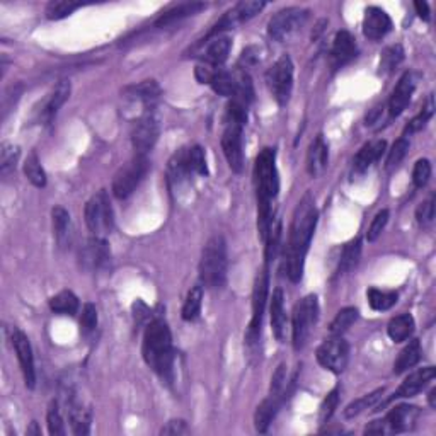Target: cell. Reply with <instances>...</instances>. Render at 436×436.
<instances>
[{
  "instance_id": "6da1fadb",
  "label": "cell",
  "mask_w": 436,
  "mask_h": 436,
  "mask_svg": "<svg viewBox=\"0 0 436 436\" xmlns=\"http://www.w3.org/2000/svg\"><path fill=\"white\" fill-rule=\"evenodd\" d=\"M319 212L311 193H307L297 205L290 225L287 251H285V269L293 283H299L304 276L305 257H307L311 240L314 237Z\"/></svg>"
},
{
  "instance_id": "7a4b0ae2",
  "label": "cell",
  "mask_w": 436,
  "mask_h": 436,
  "mask_svg": "<svg viewBox=\"0 0 436 436\" xmlns=\"http://www.w3.org/2000/svg\"><path fill=\"white\" fill-rule=\"evenodd\" d=\"M257 196V229L261 239H266L273 222V201L280 191V177L276 169L275 149H263L256 158L254 168Z\"/></svg>"
},
{
  "instance_id": "3957f363",
  "label": "cell",
  "mask_w": 436,
  "mask_h": 436,
  "mask_svg": "<svg viewBox=\"0 0 436 436\" xmlns=\"http://www.w3.org/2000/svg\"><path fill=\"white\" fill-rule=\"evenodd\" d=\"M142 355L145 363L164 380H170L174 367L172 336L164 320L156 319L149 324L144 334Z\"/></svg>"
},
{
  "instance_id": "277c9868",
  "label": "cell",
  "mask_w": 436,
  "mask_h": 436,
  "mask_svg": "<svg viewBox=\"0 0 436 436\" xmlns=\"http://www.w3.org/2000/svg\"><path fill=\"white\" fill-rule=\"evenodd\" d=\"M247 123V106L239 101L229 102L225 114V130L222 135V149L227 157L229 165L233 172H243L244 169V140L243 130Z\"/></svg>"
},
{
  "instance_id": "5b68a950",
  "label": "cell",
  "mask_w": 436,
  "mask_h": 436,
  "mask_svg": "<svg viewBox=\"0 0 436 436\" xmlns=\"http://www.w3.org/2000/svg\"><path fill=\"white\" fill-rule=\"evenodd\" d=\"M200 280L210 290L222 288L227 281V245L222 236H213L205 244L200 261Z\"/></svg>"
},
{
  "instance_id": "8992f818",
  "label": "cell",
  "mask_w": 436,
  "mask_h": 436,
  "mask_svg": "<svg viewBox=\"0 0 436 436\" xmlns=\"http://www.w3.org/2000/svg\"><path fill=\"white\" fill-rule=\"evenodd\" d=\"M319 320V300L315 295H307L297 304L293 311V348L297 351L304 350L305 344L311 339L312 331Z\"/></svg>"
},
{
  "instance_id": "52a82bcc",
  "label": "cell",
  "mask_w": 436,
  "mask_h": 436,
  "mask_svg": "<svg viewBox=\"0 0 436 436\" xmlns=\"http://www.w3.org/2000/svg\"><path fill=\"white\" fill-rule=\"evenodd\" d=\"M86 224L89 231L93 232V237H101L104 239L108 233L113 231L114 215L111 208V201L108 193L101 189L97 194H94L86 205Z\"/></svg>"
},
{
  "instance_id": "ba28073f",
  "label": "cell",
  "mask_w": 436,
  "mask_h": 436,
  "mask_svg": "<svg viewBox=\"0 0 436 436\" xmlns=\"http://www.w3.org/2000/svg\"><path fill=\"white\" fill-rule=\"evenodd\" d=\"M149 158L147 156H138L135 154V157L128 162L126 165L118 170L116 176L113 179V194L118 200H126L130 194H133L135 189L140 186V182L144 181V177L149 172Z\"/></svg>"
},
{
  "instance_id": "9c48e42d",
  "label": "cell",
  "mask_w": 436,
  "mask_h": 436,
  "mask_svg": "<svg viewBox=\"0 0 436 436\" xmlns=\"http://www.w3.org/2000/svg\"><path fill=\"white\" fill-rule=\"evenodd\" d=\"M308 18V11L300 9V7H288V9L280 11L269 19L268 34L275 41L283 43L288 41L292 36H295L302 29L305 21Z\"/></svg>"
},
{
  "instance_id": "30bf717a",
  "label": "cell",
  "mask_w": 436,
  "mask_h": 436,
  "mask_svg": "<svg viewBox=\"0 0 436 436\" xmlns=\"http://www.w3.org/2000/svg\"><path fill=\"white\" fill-rule=\"evenodd\" d=\"M266 82L275 101L280 106H287L293 89V63L288 55L280 57L275 65L268 70Z\"/></svg>"
},
{
  "instance_id": "8fae6325",
  "label": "cell",
  "mask_w": 436,
  "mask_h": 436,
  "mask_svg": "<svg viewBox=\"0 0 436 436\" xmlns=\"http://www.w3.org/2000/svg\"><path fill=\"white\" fill-rule=\"evenodd\" d=\"M317 362L332 374H343L350 362V344L343 336H331L317 348Z\"/></svg>"
},
{
  "instance_id": "7c38bea8",
  "label": "cell",
  "mask_w": 436,
  "mask_h": 436,
  "mask_svg": "<svg viewBox=\"0 0 436 436\" xmlns=\"http://www.w3.org/2000/svg\"><path fill=\"white\" fill-rule=\"evenodd\" d=\"M158 133H161V125H158L157 114L154 113V109H145V113L138 118L132 130L135 154L147 156L157 144Z\"/></svg>"
},
{
  "instance_id": "4fadbf2b",
  "label": "cell",
  "mask_w": 436,
  "mask_h": 436,
  "mask_svg": "<svg viewBox=\"0 0 436 436\" xmlns=\"http://www.w3.org/2000/svg\"><path fill=\"white\" fill-rule=\"evenodd\" d=\"M269 292V273L268 266L256 276L254 290H252V319L247 329V343L252 344L259 339L261 326H263L264 307H266Z\"/></svg>"
},
{
  "instance_id": "5bb4252c",
  "label": "cell",
  "mask_w": 436,
  "mask_h": 436,
  "mask_svg": "<svg viewBox=\"0 0 436 436\" xmlns=\"http://www.w3.org/2000/svg\"><path fill=\"white\" fill-rule=\"evenodd\" d=\"M79 261H81V266L86 271H102L109 266L111 263V252L108 247L106 239L101 237H90L87 243L81 247L79 252Z\"/></svg>"
},
{
  "instance_id": "9a60e30c",
  "label": "cell",
  "mask_w": 436,
  "mask_h": 436,
  "mask_svg": "<svg viewBox=\"0 0 436 436\" xmlns=\"http://www.w3.org/2000/svg\"><path fill=\"white\" fill-rule=\"evenodd\" d=\"M11 341H13L15 355H18L19 365H21L26 386L29 388H34V383H36V370H34V358L29 339H27L25 332L19 331L18 327H14L13 331H11Z\"/></svg>"
},
{
  "instance_id": "2e32d148",
  "label": "cell",
  "mask_w": 436,
  "mask_h": 436,
  "mask_svg": "<svg viewBox=\"0 0 436 436\" xmlns=\"http://www.w3.org/2000/svg\"><path fill=\"white\" fill-rule=\"evenodd\" d=\"M435 375H436L435 367L419 368V370L412 372V374L407 376L402 383H400V387L397 388V390H395L394 394L387 399L386 404L392 402V400H395V399L414 397V395H418L419 392H421L423 388L435 379Z\"/></svg>"
},
{
  "instance_id": "e0dca14e",
  "label": "cell",
  "mask_w": 436,
  "mask_h": 436,
  "mask_svg": "<svg viewBox=\"0 0 436 436\" xmlns=\"http://www.w3.org/2000/svg\"><path fill=\"white\" fill-rule=\"evenodd\" d=\"M421 411L416 406H407V404H400V406L394 407L383 419L387 428V433H406L411 431L418 423Z\"/></svg>"
},
{
  "instance_id": "ac0fdd59",
  "label": "cell",
  "mask_w": 436,
  "mask_h": 436,
  "mask_svg": "<svg viewBox=\"0 0 436 436\" xmlns=\"http://www.w3.org/2000/svg\"><path fill=\"white\" fill-rule=\"evenodd\" d=\"M392 31V19L380 7H368L363 18V34L372 41L386 38Z\"/></svg>"
},
{
  "instance_id": "d6986e66",
  "label": "cell",
  "mask_w": 436,
  "mask_h": 436,
  "mask_svg": "<svg viewBox=\"0 0 436 436\" xmlns=\"http://www.w3.org/2000/svg\"><path fill=\"white\" fill-rule=\"evenodd\" d=\"M358 55V46H356L355 38L351 36L348 31H339L336 34L334 43H332L331 48V65L334 70L343 69L344 65H348L351 60H355V57Z\"/></svg>"
},
{
  "instance_id": "ffe728a7",
  "label": "cell",
  "mask_w": 436,
  "mask_h": 436,
  "mask_svg": "<svg viewBox=\"0 0 436 436\" xmlns=\"http://www.w3.org/2000/svg\"><path fill=\"white\" fill-rule=\"evenodd\" d=\"M213 38L212 41H206V48L201 53V58L208 67L212 69H220L225 62H227L229 53L232 48V39L224 34H217V36H208Z\"/></svg>"
},
{
  "instance_id": "44dd1931",
  "label": "cell",
  "mask_w": 436,
  "mask_h": 436,
  "mask_svg": "<svg viewBox=\"0 0 436 436\" xmlns=\"http://www.w3.org/2000/svg\"><path fill=\"white\" fill-rule=\"evenodd\" d=\"M414 79H412L411 72H406L400 77V81L395 86V89L392 90V96L388 99V111H390V116L395 118L399 114L404 113V109L409 104L412 93H414Z\"/></svg>"
},
{
  "instance_id": "7402d4cb",
  "label": "cell",
  "mask_w": 436,
  "mask_h": 436,
  "mask_svg": "<svg viewBox=\"0 0 436 436\" xmlns=\"http://www.w3.org/2000/svg\"><path fill=\"white\" fill-rule=\"evenodd\" d=\"M329 164V149L322 135H317L315 140L308 147L307 170L312 177L322 176Z\"/></svg>"
},
{
  "instance_id": "603a6c76",
  "label": "cell",
  "mask_w": 436,
  "mask_h": 436,
  "mask_svg": "<svg viewBox=\"0 0 436 436\" xmlns=\"http://www.w3.org/2000/svg\"><path fill=\"white\" fill-rule=\"evenodd\" d=\"M70 82L62 81L58 82L57 87L51 90V94L48 96V99L45 101L41 108V120L45 123H51L57 113L60 111V108L67 102V99L70 97Z\"/></svg>"
},
{
  "instance_id": "cb8c5ba5",
  "label": "cell",
  "mask_w": 436,
  "mask_h": 436,
  "mask_svg": "<svg viewBox=\"0 0 436 436\" xmlns=\"http://www.w3.org/2000/svg\"><path fill=\"white\" fill-rule=\"evenodd\" d=\"M69 421L72 426L74 435L86 436L90 433V423H93V411L79 400L72 399L69 402Z\"/></svg>"
},
{
  "instance_id": "d4e9b609",
  "label": "cell",
  "mask_w": 436,
  "mask_h": 436,
  "mask_svg": "<svg viewBox=\"0 0 436 436\" xmlns=\"http://www.w3.org/2000/svg\"><path fill=\"white\" fill-rule=\"evenodd\" d=\"M271 329L275 338L283 343L287 338V314H285V295L281 288L273 292L271 299Z\"/></svg>"
},
{
  "instance_id": "484cf974",
  "label": "cell",
  "mask_w": 436,
  "mask_h": 436,
  "mask_svg": "<svg viewBox=\"0 0 436 436\" xmlns=\"http://www.w3.org/2000/svg\"><path fill=\"white\" fill-rule=\"evenodd\" d=\"M283 395H275L269 394L268 399H264L263 402L257 406L256 416H254V423H256V430L259 433H266L269 424L273 423L275 419L276 412H278L281 402H283Z\"/></svg>"
},
{
  "instance_id": "4316f807",
  "label": "cell",
  "mask_w": 436,
  "mask_h": 436,
  "mask_svg": "<svg viewBox=\"0 0 436 436\" xmlns=\"http://www.w3.org/2000/svg\"><path fill=\"white\" fill-rule=\"evenodd\" d=\"M386 145H387L386 140H375V142H370V144L363 145L362 150H360L355 157L356 172L362 174L365 172V170L370 169L372 165H374L375 162L382 157L383 150H386Z\"/></svg>"
},
{
  "instance_id": "83f0119b",
  "label": "cell",
  "mask_w": 436,
  "mask_h": 436,
  "mask_svg": "<svg viewBox=\"0 0 436 436\" xmlns=\"http://www.w3.org/2000/svg\"><path fill=\"white\" fill-rule=\"evenodd\" d=\"M205 7H206L205 4H201V2H188V4H179V6H174L172 9H169L168 13H164L161 15V18L157 19L156 26L165 27V26H170V25H176V22L181 21V19L198 14L200 11H203Z\"/></svg>"
},
{
  "instance_id": "f1b7e54d",
  "label": "cell",
  "mask_w": 436,
  "mask_h": 436,
  "mask_svg": "<svg viewBox=\"0 0 436 436\" xmlns=\"http://www.w3.org/2000/svg\"><path fill=\"white\" fill-rule=\"evenodd\" d=\"M414 332V319L411 314H400L397 317H392L387 326V334L394 343H404Z\"/></svg>"
},
{
  "instance_id": "f546056e",
  "label": "cell",
  "mask_w": 436,
  "mask_h": 436,
  "mask_svg": "<svg viewBox=\"0 0 436 436\" xmlns=\"http://www.w3.org/2000/svg\"><path fill=\"white\" fill-rule=\"evenodd\" d=\"M208 84L212 86V89L215 90L217 94L224 97H233L236 96L237 90V81H236V74L227 72V70L217 69L212 72V77H210Z\"/></svg>"
},
{
  "instance_id": "4dcf8cb0",
  "label": "cell",
  "mask_w": 436,
  "mask_h": 436,
  "mask_svg": "<svg viewBox=\"0 0 436 436\" xmlns=\"http://www.w3.org/2000/svg\"><path fill=\"white\" fill-rule=\"evenodd\" d=\"M51 218H53V231L55 239L60 247H67L70 244V215L63 206H55L51 210Z\"/></svg>"
},
{
  "instance_id": "1f68e13d",
  "label": "cell",
  "mask_w": 436,
  "mask_h": 436,
  "mask_svg": "<svg viewBox=\"0 0 436 436\" xmlns=\"http://www.w3.org/2000/svg\"><path fill=\"white\" fill-rule=\"evenodd\" d=\"M419 360H421V343H419L418 339H412L411 343L400 351L397 360H395L394 372L397 375L404 374V372H407L409 368L416 367Z\"/></svg>"
},
{
  "instance_id": "d6a6232c",
  "label": "cell",
  "mask_w": 436,
  "mask_h": 436,
  "mask_svg": "<svg viewBox=\"0 0 436 436\" xmlns=\"http://www.w3.org/2000/svg\"><path fill=\"white\" fill-rule=\"evenodd\" d=\"M264 7H266V4L257 2V0L239 2L232 11H229L227 18L231 19L232 26H237V25H240V22H245V21H249V19L254 18V15L259 14Z\"/></svg>"
},
{
  "instance_id": "836d02e7",
  "label": "cell",
  "mask_w": 436,
  "mask_h": 436,
  "mask_svg": "<svg viewBox=\"0 0 436 436\" xmlns=\"http://www.w3.org/2000/svg\"><path fill=\"white\" fill-rule=\"evenodd\" d=\"M50 308L55 314L75 315L79 311V299L74 292L63 290L50 299Z\"/></svg>"
},
{
  "instance_id": "e575fe53",
  "label": "cell",
  "mask_w": 436,
  "mask_h": 436,
  "mask_svg": "<svg viewBox=\"0 0 436 436\" xmlns=\"http://www.w3.org/2000/svg\"><path fill=\"white\" fill-rule=\"evenodd\" d=\"M161 89L154 81H145L140 86H135L130 89V96L133 101L142 102L145 106V109H154V102L157 101Z\"/></svg>"
},
{
  "instance_id": "d590c367",
  "label": "cell",
  "mask_w": 436,
  "mask_h": 436,
  "mask_svg": "<svg viewBox=\"0 0 436 436\" xmlns=\"http://www.w3.org/2000/svg\"><path fill=\"white\" fill-rule=\"evenodd\" d=\"M360 256H362V240H360V237H356V239L350 240V243L344 245L343 254H341V259H339L341 275L350 273L358 266Z\"/></svg>"
},
{
  "instance_id": "8d00e7d4",
  "label": "cell",
  "mask_w": 436,
  "mask_h": 436,
  "mask_svg": "<svg viewBox=\"0 0 436 436\" xmlns=\"http://www.w3.org/2000/svg\"><path fill=\"white\" fill-rule=\"evenodd\" d=\"M201 302H203V288L196 285L188 292L184 305H182V319L188 320V322L196 320L201 312Z\"/></svg>"
},
{
  "instance_id": "74e56055",
  "label": "cell",
  "mask_w": 436,
  "mask_h": 436,
  "mask_svg": "<svg viewBox=\"0 0 436 436\" xmlns=\"http://www.w3.org/2000/svg\"><path fill=\"white\" fill-rule=\"evenodd\" d=\"M356 320H358V311L355 307L343 308L332 319L331 326H329V332H331V336H343Z\"/></svg>"
},
{
  "instance_id": "f35d334b",
  "label": "cell",
  "mask_w": 436,
  "mask_h": 436,
  "mask_svg": "<svg viewBox=\"0 0 436 436\" xmlns=\"http://www.w3.org/2000/svg\"><path fill=\"white\" fill-rule=\"evenodd\" d=\"M25 174L31 184L36 186V188H45L46 186V174L41 168V162H39V158L34 152L29 154L26 158Z\"/></svg>"
},
{
  "instance_id": "ab89813d",
  "label": "cell",
  "mask_w": 436,
  "mask_h": 436,
  "mask_svg": "<svg viewBox=\"0 0 436 436\" xmlns=\"http://www.w3.org/2000/svg\"><path fill=\"white\" fill-rule=\"evenodd\" d=\"M367 299H368V304H370V307L374 308V311H388L390 307H394L395 304H397V293L395 292H380L376 290V288H370V290L367 292Z\"/></svg>"
},
{
  "instance_id": "60d3db41",
  "label": "cell",
  "mask_w": 436,
  "mask_h": 436,
  "mask_svg": "<svg viewBox=\"0 0 436 436\" xmlns=\"http://www.w3.org/2000/svg\"><path fill=\"white\" fill-rule=\"evenodd\" d=\"M382 395H383V388H376V390L372 392V394L363 395L362 399L355 400V402H351L350 406L344 409V416H346V418H355V416L362 414L363 411L370 409V407H375L376 402H379Z\"/></svg>"
},
{
  "instance_id": "b9f144b4",
  "label": "cell",
  "mask_w": 436,
  "mask_h": 436,
  "mask_svg": "<svg viewBox=\"0 0 436 436\" xmlns=\"http://www.w3.org/2000/svg\"><path fill=\"white\" fill-rule=\"evenodd\" d=\"M404 60V50L400 45H392L380 57V74L388 75L394 72L399 63Z\"/></svg>"
},
{
  "instance_id": "7bdbcfd3",
  "label": "cell",
  "mask_w": 436,
  "mask_h": 436,
  "mask_svg": "<svg viewBox=\"0 0 436 436\" xmlns=\"http://www.w3.org/2000/svg\"><path fill=\"white\" fill-rule=\"evenodd\" d=\"M280 239H281V222H280V218H273L271 227H269L266 239H264V243H266V249H264L266 264L271 263V261H275L276 254H278Z\"/></svg>"
},
{
  "instance_id": "ee69618b",
  "label": "cell",
  "mask_w": 436,
  "mask_h": 436,
  "mask_svg": "<svg viewBox=\"0 0 436 436\" xmlns=\"http://www.w3.org/2000/svg\"><path fill=\"white\" fill-rule=\"evenodd\" d=\"M79 7H82V4L67 2V0L50 2L48 7H46V18H48L50 21H60V19L67 18V15L74 14Z\"/></svg>"
},
{
  "instance_id": "f6af8a7d",
  "label": "cell",
  "mask_w": 436,
  "mask_h": 436,
  "mask_svg": "<svg viewBox=\"0 0 436 436\" xmlns=\"http://www.w3.org/2000/svg\"><path fill=\"white\" fill-rule=\"evenodd\" d=\"M188 165L191 174H200V176H206L208 174L205 150L200 145H194L191 149H188Z\"/></svg>"
},
{
  "instance_id": "bcb514c9",
  "label": "cell",
  "mask_w": 436,
  "mask_h": 436,
  "mask_svg": "<svg viewBox=\"0 0 436 436\" xmlns=\"http://www.w3.org/2000/svg\"><path fill=\"white\" fill-rule=\"evenodd\" d=\"M19 158V149L11 144H4L0 150V172L2 176H7L15 169V162Z\"/></svg>"
},
{
  "instance_id": "7dc6e473",
  "label": "cell",
  "mask_w": 436,
  "mask_h": 436,
  "mask_svg": "<svg viewBox=\"0 0 436 436\" xmlns=\"http://www.w3.org/2000/svg\"><path fill=\"white\" fill-rule=\"evenodd\" d=\"M407 152H409V142H407L406 138H399V140L392 145L390 152H388L387 169L390 170L397 168L400 162L404 161V157L407 156Z\"/></svg>"
},
{
  "instance_id": "c3c4849f",
  "label": "cell",
  "mask_w": 436,
  "mask_h": 436,
  "mask_svg": "<svg viewBox=\"0 0 436 436\" xmlns=\"http://www.w3.org/2000/svg\"><path fill=\"white\" fill-rule=\"evenodd\" d=\"M97 327V308L96 305L86 304L82 308V317H81V332L84 336L93 334Z\"/></svg>"
},
{
  "instance_id": "681fc988",
  "label": "cell",
  "mask_w": 436,
  "mask_h": 436,
  "mask_svg": "<svg viewBox=\"0 0 436 436\" xmlns=\"http://www.w3.org/2000/svg\"><path fill=\"white\" fill-rule=\"evenodd\" d=\"M46 421H48V431L53 436H63L67 433L65 424H63V418L58 409L57 402H51L48 407V414H46Z\"/></svg>"
},
{
  "instance_id": "f907efd6",
  "label": "cell",
  "mask_w": 436,
  "mask_h": 436,
  "mask_svg": "<svg viewBox=\"0 0 436 436\" xmlns=\"http://www.w3.org/2000/svg\"><path fill=\"white\" fill-rule=\"evenodd\" d=\"M433 113H435V102H433V96H431L430 99H428V104L424 106L421 113H419L418 116H416L414 120H412L409 125H407L406 132L407 133H416V132H419V130H423L424 126H426V123L431 120Z\"/></svg>"
},
{
  "instance_id": "816d5d0a",
  "label": "cell",
  "mask_w": 436,
  "mask_h": 436,
  "mask_svg": "<svg viewBox=\"0 0 436 436\" xmlns=\"http://www.w3.org/2000/svg\"><path fill=\"white\" fill-rule=\"evenodd\" d=\"M338 404H339V388H332L331 392L327 394V397L324 399L322 406H320V411H319V421L320 423H327L329 419L332 418V414H334V411L338 409Z\"/></svg>"
},
{
  "instance_id": "f5cc1de1",
  "label": "cell",
  "mask_w": 436,
  "mask_h": 436,
  "mask_svg": "<svg viewBox=\"0 0 436 436\" xmlns=\"http://www.w3.org/2000/svg\"><path fill=\"white\" fill-rule=\"evenodd\" d=\"M431 177V164L428 158H419L412 170V182L416 188H424Z\"/></svg>"
},
{
  "instance_id": "db71d44e",
  "label": "cell",
  "mask_w": 436,
  "mask_h": 436,
  "mask_svg": "<svg viewBox=\"0 0 436 436\" xmlns=\"http://www.w3.org/2000/svg\"><path fill=\"white\" fill-rule=\"evenodd\" d=\"M387 222H388V210H382V212L376 213L374 220H372L370 227H368L367 232L368 243H375V240L379 239L380 233H382L383 229H386Z\"/></svg>"
},
{
  "instance_id": "11a10c76",
  "label": "cell",
  "mask_w": 436,
  "mask_h": 436,
  "mask_svg": "<svg viewBox=\"0 0 436 436\" xmlns=\"http://www.w3.org/2000/svg\"><path fill=\"white\" fill-rule=\"evenodd\" d=\"M416 218H418L419 225L421 227H428V225L433 224L435 220V198H428L426 201H423L421 205L416 210Z\"/></svg>"
},
{
  "instance_id": "9f6ffc18",
  "label": "cell",
  "mask_w": 436,
  "mask_h": 436,
  "mask_svg": "<svg viewBox=\"0 0 436 436\" xmlns=\"http://www.w3.org/2000/svg\"><path fill=\"white\" fill-rule=\"evenodd\" d=\"M285 387H287V367H285V365H280L271 379V392H269V394L283 395L285 397Z\"/></svg>"
},
{
  "instance_id": "6f0895ef",
  "label": "cell",
  "mask_w": 436,
  "mask_h": 436,
  "mask_svg": "<svg viewBox=\"0 0 436 436\" xmlns=\"http://www.w3.org/2000/svg\"><path fill=\"white\" fill-rule=\"evenodd\" d=\"M189 433V428L186 421L182 419H170V421L165 424L164 428L161 430V435H188Z\"/></svg>"
},
{
  "instance_id": "680465c9",
  "label": "cell",
  "mask_w": 436,
  "mask_h": 436,
  "mask_svg": "<svg viewBox=\"0 0 436 436\" xmlns=\"http://www.w3.org/2000/svg\"><path fill=\"white\" fill-rule=\"evenodd\" d=\"M414 7L419 18L424 19V21H430V7H428L426 2H416Z\"/></svg>"
},
{
  "instance_id": "91938a15",
  "label": "cell",
  "mask_w": 436,
  "mask_h": 436,
  "mask_svg": "<svg viewBox=\"0 0 436 436\" xmlns=\"http://www.w3.org/2000/svg\"><path fill=\"white\" fill-rule=\"evenodd\" d=\"M428 400H430L431 407H436V388H433V390L430 392V395H428Z\"/></svg>"
},
{
  "instance_id": "94428289",
  "label": "cell",
  "mask_w": 436,
  "mask_h": 436,
  "mask_svg": "<svg viewBox=\"0 0 436 436\" xmlns=\"http://www.w3.org/2000/svg\"><path fill=\"white\" fill-rule=\"evenodd\" d=\"M27 435H41V431L38 430V424L36 423H31V428L27 430Z\"/></svg>"
}]
</instances>
